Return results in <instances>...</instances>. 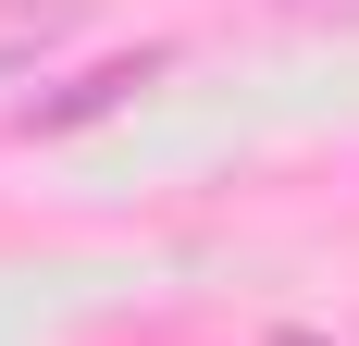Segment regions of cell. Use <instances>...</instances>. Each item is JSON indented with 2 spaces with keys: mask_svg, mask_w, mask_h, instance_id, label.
Masks as SVG:
<instances>
[{
  "mask_svg": "<svg viewBox=\"0 0 359 346\" xmlns=\"http://www.w3.org/2000/svg\"><path fill=\"white\" fill-rule=\"evenodd\" d=\"M62 37H74V0H0V74L50 62Z\"/></svg>",
  "mask_w": 359,
  "mask_h": 346,
  "instance_id": "obj_2",
  "label": "cell"
},
{
  "mask_svg": "<svg viewBox=\"0 0 359 346\" xmlns=\"http://www.w3.org/2000/svg\"><path fill=\"white\" fill-rule=\"evenodd\" d=\"M285 25H359V0H273Z\"/></svg>",
  "mask_w": 359,
  "mask_h": 346,
  "instance_id": "obj_3",
  "label": "cell"
},
{
  "mask_svg": "<svg viewBox=\"0 0 359 346\" xmlns=\"http://www.w3.org/2000/svg\"><path fill=\"white\" fill-rule=\"evenodd\" d=\"M161 74H174V50H124V62H87L74 87H50V99H25L13 124H25V137H74V124H100V111H124L137 87H161Z\"/></svg>",
  "mask_w": 359,
  "mask_h": 346,
  "instance_id": "obj_1",
  "label": "cell"
},
{
  "mask_svg": "<svg viewBox=\"0 0 359 346\" xmlns=\"http://www.w3.org/2000/svg\"><path fill=\"white\" fill-rule=\"evenodd\" d=\"M260 346H334V334H260Z\"/></svg>",
  "mask_w": 359,
  "mask_h": 346,
  "instance_id": "obj_4",
  "label": "cell"
}]
</instances>
